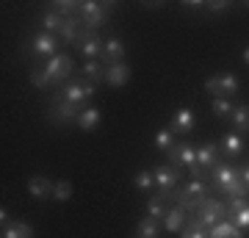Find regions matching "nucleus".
Instances as JSON below:
<instances>
[{"label":"nucleus","instance_id":"f257e3e1","mask_svg":"<svg viewBox=\"0 0 249 238\" xmlns=\"http://www.w3.org/2000/svg\"><path fill=\"white\" fill-rule=\"evenodd\" d=\"M213 183L222 194H232V197H244L249 191L244 180H241V169L230 166V164H219L213 169Z\"/></svg>","mask_w":249,"mask_h":238},{"label":"nucleus","instance_id":"f03ea898","mask_svg":"<svg viewBox=\"0 0 249 238\" xmlns=\"http://www.w3.org/2000/svg\"><path fill=\"white\" fill-rule=\"evenodd\" d=\"M191 219H196L202 227H216L219 221H224L227 219V205L224 202H219V200H213V197H205L202 202H199V208L194 211V216Z\"/></svg>","mask_w":249,"mask_h":238},{"label":"nucleus","instance_id":"7ed1b4c3","mask_svg":"<svg viewBox=\"0 0 249 238\" xmlns=\"http://www.w3.org/2000/svg\"><path fill=\"white\" fill-rule=\"evenodd\" d=\"M108 11H111V6L108 3H100V0H83L80 3V22H83V28L86 31H97L100 25H106L108 22Z\"/></svg>","mask_w":249,"mask_h":238},{"label":"nucleus","instance_id":"20e7f679","mask_svg":"<svg viewBox=\"0 0 249 238\" xmlns=\"http://www.w3.org/2000/svg\"><path fill=\"white\" fill-rule=\"evenodd\" d=\"M205 92L213 94L216 100H227L230 94L238 92V78L232 72H224V75H213V78L205 80Z\"/></svg>","mask_w":249,"mask_h":238},{"label":"nucleus","instance_id":"39448f33","mask_svg":"<svg viewBox=\"0 0 249 238\" xmlns=\"http://www.w3.org/2000/svg\"><path fill=\"white\" fill-rule=\"evenodd\" d=\"M58 44H61V39L53 34H45V31H39V34L31 36V50H34L36 55H42V58H53V55H58L61 50H58Z\"/></svg>","mask_w":249,"mask_h":238},{"label":"nucleus","instance_id":"423d86ee","mask_svg":"<svg viewBox=\"0 0 249 238\" xmlns=\"http://www.w3.org/2000/svg\"><path fill=\"white\" fill-rule=\"evenodd\" d=\"M80 111H83V106H72V103H67V100H55L53 106H50V119H53L55 125H61V128H67V125L78 122Z\"/></svg>","mask_w":249,"mask_h":238},{"label":"nucleus","instance_id":"0eeeda50","mask_svg":"<svg viewBox=\"0 0 249 238\" xmlns=\"http://www.w3.org/2000/svg\"><path fill=\"white\" fill-rule=\"evenodd\" d=\"M45 72H47V78H50V83H64V80L72 75V58L67 53L53 55V58L45 64Z\"/></svg>","mask_w":249,"mask_h":238},{"label":"nucleus","instance_id":"6e6552de","mask_svg":"<svg viewBox=\"0 0 249 238\" xmlns=\"http://www.w3.org/2000/svg\"><path fill=\"white\" fill-rule=\"evenodd\" d=\"M103 44L106 42L97 36V31H83V36L78 39V50L86 61H97L103 58Z\"/></svg>","mask_w":249,"mask_h":238},{"label":"nucleus","instance_id":"1a4fd4ad","mask_svg":"<svg viewBox=\"0 0 249 238\" xmlns=\"http://www.w3.org/2000/svg\"><path fill=\"white\" fill-rule=\"evenodd\" d=\"M169 164L175 169L178 166H186V169H191V166H196V147L194 144H188V141H180V144H175L169 152Z\"/></svg>","mask_w":249,"mask_h":238},{"label":"nucleus","instance_id":"9d476101","mask_svg":"<svg viewBox=\"0 0 249 238\" xmlns=\"http://www.w3.org/2000/svg\"><path fill=\"white\" fill-rule=\"evenodd\" d=\"M152 175H155V188H160V197H166L178 185L180 180V172L172 164H166V166H155L152 169Z\"/></svg>","mask_w":249,"mask_h":238},{"label":"nucleus","instance_id":"9b49d317","mask_svg":"<svg viewBox=\"0 0 249 238\" xmlns=\"http://www.w3.org/2000/svg\"><path fill=\"white\" fill-rule=\"evenodd\" d=\"M55 100H67L72 106H86V103H89V94H86L83 80H72V83H64V86L58 89Z\"/></svg>","mask_w":249,"mask_h":238},{"label":"nucleus","instance_id":"f8f14e48","mask_svg":"<svg viewBox=\"0 0 249 238\" xmlns=\"http://www.w3.org/2000/svg\"><path fill=\"white\" fill-rule=\"evenodd\" d=\"M194 125H196L194 111H191V108H178L175 116H172V122H169V130L175 133V136H183V133L194 130Z\"/></svg>","mask_w":249,"mask_h":238},{"label":"nucleus","instance_id":"ddd939ff","mask_svg":"<svg viewBox=\"0 0 249 238\" xmlns=\"http://www.w3.org/2000/svg\"><path fill=\"white\" fill-rule=\"evenodd\" d=\"M83 22H80V17H70V19H64V25L61 31H58V39L67 44H78V39L83 36Z\"/></svg>","mask_w":249,"mask_h":238},{"label":"nucleus","instance_id":"4468645a","mask_svg":"<svg viewBox=\"0 0 249 238\" xmlns=\"http://www.w3.org/2000/svg\"><path fill=\"white\" fill-rule=\"evenodd\" d=\"M103 61H108V67L124 61V42L122 39H116V36L106 39V44H103Z\"/></svg>","mask_w":249,"mask_h":238},{"label":"nucleus","instance_id":"2eb2a0df","mask_svg":"<svg viewBox=\"0 0 249 238\" xmlns=\"http://www.w3.org/2000/svg\"><path fill=\"white\" fill-rule=\"evenodd\" d=\"M53 188H55V183H50V180L42 177V175H36V177L28 180V194L34 197V200H47V197H53Z\"/></svg>","mask_w":249,"mask_h":238},{"label":"nucleus","instance_id":"dca6fc26","mask_svg":"<svg viewBox=\"0 0 249 238\" xmlns=\"http://www.w3.org/2000/svg\"><path fill=\"white\" fill-rule=\"evenodd\" d=\"M130 80V67L127 64H111V67H106V83L108 86H114V89H119V86H124Z\"/></svg>","mask_w":249,"mask_h":238},{"label":"nucleus","instance_id":"f3484780","mask_svg":"<svg viewBox=\"0 0 249 238\" xmlns=\"http://www.w3.org/2000/svg\"><path fill=\"white\" fill-rule=\"evenodd\" d=\"M219 144H202L196 147V164L202 169H216L219 166Z\"/></svg>","mask_w":249,"mask_h":238},{"label":"nucleus","instance_id":"a211bd4d","mask_svg":"<svg viewBox=\"0 0 249 238\" xmlns=\"http://www.w3.org/2000/svg\"><path fill=\"white\" fill-rule=\"evenodd\" d=\"M100 119H103V114H100V108L86 106L83 111H80V116H78V128H80L83 133H91V130H97Z\"/></svg>","mask_w":249,"mask_h":238},{"label":"nucleus","instance_id":"6ab92c4d","mask_svg":"<svg viewBox=\"0 0 249 238\" xmlns=\"http://www.w3.org/2000/svg\"><path fill=\"white\" fill-rule=\"evenodd\" d=\"M208 236L211 238H244V230H238L230 219H224V221H219L216 227L208 230Z\"/></svg>","mask_w":249,"mask_h":238},{"label":"nucleus","instance_id":"aec40b11","mask_svg":"<svg viewBox=\"0 0 249 238\" xmlns=\"http://www.w3.org/2000/svg\"><path fill=\"white\" fill-rule=\"evenodd\" d=\"M219 150L227 152L230 158H235V155H241V150H244V139H241L238 133H224L222 141H219Z\"/></svg>","mask_w":249,"mask_h":238},{"label":"nucleus","instance_id":"412c9836","mask_svg":"<svg viewBox=\"0 0 249 238\" xmlns=\"http://www.w3.org/2000/svg\"><path fill=\"white\" fill-rule=\"evenodd\" d=\"M163 227L169 230V233H180V230L186 227V211L183 208H172L169 213H166V219H163Z\"/></svg>","mask_w":249,"mask_h":238},{"label":"nucleus","instance_id":"4be33fe9","mask_svg":"<svg viewBox=\"0 0 249 238\" xmlns=\"http://www.w3.org/2000/svg\"><path fill=\"white\" fill-rule=\"evenodd\" d=\"M3 238H34V227L25 221H11L9 227H3Z\"/></svg>","mask_w":249,"mask_h":238},{"label":"nucleus","instance_id":"5701e85b","mask_svg":"<svg viewBox=\"0 0 249 238\" xmlns=\"http://www.w3.org/2000/svg\"><path fill=\"white\" fill-rule=\"evenodd\" d=\"M50 11L61 14L64 19H70V17H78L80 14V3H75V0H55L53 6H50Z\"/></svg>","mask_w":249,"mask_h":238},{"label":"nucleus","instance_id":"b1692460","mask_svg":"<svg viewBox=\"0 0 249 238\" xmlns=\"http://www.w3.org/2000/svg\"><path fill=\"white\" fill-rule=\"evenodd\" d=\"M158 233H160V221L150 219V216H144L139 221V227H136V236L139 238H158Z\"/></svg>","mask_w":249,"mask_h":238},{"label":"nucleus","instance_id":"393cba45","mask_svg":"<svg viewBox=\"0 0 249 238\" xmlns=\"http://www.w3.org/2000/svg\"><path fill=\"white\" fill-rule=\"evenodd\" d=\"M39 22H42V31H45V34H53L55 36L58 31H61V25H64V17H61V14H55V11H45Z\"/></svg>","mask_w":249,"mask_h":238},{"label":"nucleus","instance_id":"a878e982","mask_svg":"<svg viewBox=\"0 0 249 238\" xmlns=\"http://www.w3.org/2000/svg\"><path fill=\"white\" fill-rule=\"evenodd\" d=\"M232 128L241 133H247L249 130V106H235L232 108Z\"/></svg>","mask_w":249,"mask_h":238},{"label":"nucleus","instance_id":"bb28decb","mask_svg":"<svg viewBox=\"0 0 249 238\" xmlns=\"http://www.w3.org/2000/svg\"><path fill=\"white\" fill-rule=\"evenodd\" d=\"M166 205H163V197H150V202H147V216H150V219H166Z\"/></svg>","mask_w":249,"mask_h":238},{"label":"nucleus","instance_id":"cd10ccee","mask_svg":"<svg viewBox=\"0 0 249 238\" xmlns=\"http://www.w3.org/2000/svg\"><path fill=\"white\" fill-rule=\"evenodd\" d=\"M180 236H183V238H211V236H208V227H202L196 219H188L186 227L180 230Z\"/></svg>","mask_w":249,"mask_h":238},{"label":"nucleus","instance_id":"c85d7f7f","mask_svg":"<svg viewBox=\"0 0 249 238\" xmlns=\"http://www.w3.org/2000/svg\"><path fill=\"white\" fill-rule=\"evenodd\" d=\"M100 78H106V67L100 61H86L83 64V80H91V83H97Z\"/></svg>","mask_w":249,"mask_h":238},{"label":"nucleus","instance_id":"c756f323","mask_svg":"<svg viewBox=\"0 0 249 238\" xmlns=\"http://www.w3.org/2000/svg\"><path fill=\"white\" fill-rule=\"evenodd\" d=\"M133 185L139 191H152V188H155V175H152V169H142V172L133 177Z\"/></svg>","mask_w":249,"mask_h":238},{"label":"nucleus","instance_id":"7c9ffc66","mask_svg":"<svg viewBox=\"0 0 249 238\" xmlns=\"http://www.w3.org/2000/svg\"><path fill=\"white\" fill-rule=\"evenodd\" d=\"M155 147H158V150H163V152H169L172 147H175V133L169 130V128H163V130H158L155 133Z\"/></svg>","mask_w":249,"mask_h":238},{"label":"nucleus","instance_id":"2f4dec72","mask_svg":"<svg viewBox=\"0 0 249 238\" xmlns=\"http://www.w3.org/2000/svg\"><path fill=\"white\" fill-rule=\"evenodd\" d=\"M53 200L55 202H67V200H72V183L70 180H58V183H55Z\"/></svg>","mask_w":249,"mask_h":238},{"label":"nucleus","instance_id":"473e14b6","mask_svg":"<svg viewBox=\"0 0 249 238\" xmlns=\"http://www.w3.org/2000/svg\"><path fill=\"white\" fill-rule=\"evenodd\" d=\"M31 83H34L36 89H47L50 86V78H47L45 67H34V70H31Z\"/></svg>","mask_w":249,"mask_h":238},{"label":"nucleus","instance_id":"72a5a7b5","mask_svg":"<svg viewBox=\"0 0 249 238\" xmlns=\"http://www.w3.org/2000/svg\"><path fill=\"white\" fill-rule=\"evenodd\" d=\"M211 108H213V114L219 116V119H227V116H232V108L235 106H232L230 100H213V106Z\"/></svg>","mask_w":249,"mask_h":238},{"label":"nucleus","instance_id":"f704fd0d","mask_svg":"<svg viewBox=\"0 0 249 238\" xmlns=\"http://www.w3.org/2000/svg\"><path fill=\"white\" fill-rule=\"evenodd\" d=\"M247 205H249V202H247V197H232L230 205H227V219H230V216H235L238 211H244Z\"/></svg>","mask_w":249,"mask_h":238},{"label":"nucleus","instance_id":"c9c22d12","mask_svg":"<svg viewBox=\"0 0 249 238\" xmlns=\"http://www.w3.org/2000/svg\"><path fill=\"white\" fill-rule=\"evenodd\" d=\"M230 6V3H224V0H213V3H205V9L208 11H224Z\"/></svg>","mask_w":249,"mask_h":238},{"label":"nucleus","instance_id":"e433bc0d","mask_svg":"<svg viewBox=\"0 0 249 238\" xmlns=\"http://www.w3.org/2000/svg\"><path fill=\"white\" fill-rule=\"evenodd\" d=\"M0 224H3V227H9L11 221H9V211H6V208H0Z\"/></svg>","mask_w":249,"mask_h":238},{"label":"nucleus","instance_id":"4c0bfd02","mask_svg":"<svg viewBox=\"0 0 249 238\" xmlns=\"http://www.w3.org/2000/svg\"><path fill=\"white\" fill-rule=\"evenodd\" d=\"M241 180H244V185L249 188V166H244V169H241Z\"/></svg>","mask_w":249,"mask_h":238},{"label":"nucleus","instance_id":"58836bf2","mask_svg":"<svg viewBox=\"0 0 249 238\" xmlns=\"http://www.w3.org/2000/svg\"><path fill=\"white\" fill-rule=\"evenodd\" d=\"M244 61L249 64V47H247V50H244Z\"/></svg>","mask_w":249,"mask_h":238}]
</instances>
